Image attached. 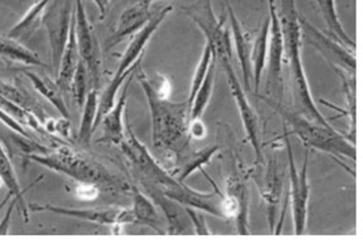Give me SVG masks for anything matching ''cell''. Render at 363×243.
Listing matches in <instances>:
<instances>
[{
	"instance_id": "ba28073f",
	"label": "cell",
	"mask_w": 363,
	"mask_h": 243,
	"mask_svg": "<svg viewBox=\"0 0 363 243\" xmlns=\"http://www.w3.org/2000/svg\"><path fill=\"white\" fill-rule=\"evenodd\" d=\"M222 66L223 73L226 74L228 85H229L230 93L233 95L237 108H238L240 122L246 131L247 140L250 141L254 154H255V165L260 166L264 162L263 155V143H262V129H260V122H259L258 113L254 109V107L250 103L249 97L245 93V87L239 81L238 76L233 69V59H220L218 61Z\"/></svg>"
},
{
	"instance_id": "d4e9b609",
	"label": "cell",
	"mask_w": 363,
	"mask_h": 243,
	"mask_svg": "<svg viewBox=\"0 0 363 243\" xmlns=\"http://www.w3.org/2000/svg\"><path fill=\"white\" fill-rule=\"evenodd\" d=\"M268 33H269V18L263 21L258 36L252 44L251 64H252V85L255 87L254 94L259 93L263 71L267 65Z\"/></svg>"
},
{
	"instance_id": "e575fe53",
	"label": "cell",
	"mask_w": 363,
	"mask_h": 243,
	"mask_svg": "<svg viewBox=\"0 0 363 243\" xmlns=\"http://www.w3.org/2000/svg\"><path fill=\"white\" fill-rule=\"evenodd\" d=\"M99 187L96 184H87V183H78V187L76 188V196L81 200L91 201L99 195Z\"/></svg>"
},
{
	"instance_id": "f35d334b",
	"label": "cell",
	"mask_w": 363,
	"mask_h": 243,
	"mask_svg": "<svg viewBox=\"0 0 363 243\" xmlns=\"http://www.w3.org/2000/svg\"><path fill=\"white\" fill-rule=\"evenodd\" d=\"M99 10V19L102 20L106 16V11L108 8L110 0H93Z\"/></svg>"
},
{
	"instance_id": "2e32d148",
	"label": "cell",
	"mask_w": 363,
	"mask_h": 243,
	"mask_svg": "<svg viewBox=\"0 0 363 243\" xmlns=\"http://www.w3.org/2000/svg\"><path fill=\"white\" fill-rule=\"evenodd\" d=\"M152 3L153 0H139L122 12L111 36L107 40V49L116 47L125 38L138 33L152 19L155 15V12L151 10Z\"/></svg>"
},
{
	"instance_id": "60d3db41",
	"label": "cell",
	"mask_w": 363,
	"mask_h": 243,
	"mask_svg": "<svg viewBox=\"0 0 363 243\" xmlns=\"http://www.w3.org/2000/svg\"><path fill=\"white\" fill-rule=\"evenodd\" d=\"M12 197V195H11L10 192L6 195V197L1 200V203H0V212H1V209L4 208V206H7V203L10 201V198Z\"/></svg>"
},
{
	"instance_id": "4dcf8cb0",
	"label": "cell",
	"mask_w": 363,
	"mask_h": 243,
	"mask_svg": "<svg viewBox=\"0 0 363 243\" xmlns=\"http://www.w3.org/2000/svg\"><path fill=\"white\" fill-rule=\"evenodd\" d=\"M220 146L213 145V146H206L205 149L199 150V151H193L191 157L182 163V167L176 172L174 178L184 183L196 171L202 170V167L209 165L213 158L220 153Z\"/></svg>"
},
{
	"instance_id": "6da1fadb",
	"label": "cell",
	"mask_w": 363,
	"mask_h": 243,
	"mask_svg": "<svg viewBox=\"0 0 363 243\" xmlns=\"http://www.w3.org/2000/svg\"><path fill=\"white\" fill-rule=\"evenodd\" d=\"M136 73L151 113L153 148L159 151L162 165L174 177L194 151L188 131L189 104L186 100L173 103L159 96L140 67Z\"/></svg>"
},
{
	"instance_id": "ab89813d",
	"label": "cell",
	"mask_w": 363,
	"mask_h": 243,
	"mask_svg": "<svg viewBox=\"0 0 363 243\" xmlns=\"http://www.w3.org/2000/svg\"><path fill=\"white\" fill-rule=\"evenodd\" d=\"M21 69H10V67H0V79H3V76L6 74H9V73H16V71H20Z\"/></svg>"
},
{
	"instance_id": "ac0fdd59",
	"label": "cell",
	"mask_w": 363,
	"mask_h": 243,
	"mask_svg": "<svg viewBox=\"0 0 363 243\" xmlns=\"http://www.w3.org/2000/svg\"><path fill=\"white\" fill-rule=\"evenodd\" d=\"M143 192L152 200L153 204L163 211L164 215L168 221V233L182 234L189 229L191 220L185 212V208L177 201L167 196L160 188L152 184H140Z\"/></svg>"
},
{
	"instance_id": "f1b7e54d",
	"label": "cell",
	"mask_w": 363,
	"mask_h": 243,
	"mask_svg": "<svg viewBox=\"0 0 363 243\" xmlns=\"http://www.w3.org/2000/svg\"><path fill=\"white\" fill-rule=\"evenodd\" d=\"M0 57H4L13 62H19L23 65L38 66V67H45V65L40 57L23 44H20L15 40H11L7 36H0Z\"/></svg>"
},
{
	"instance_id": "5bb4252c",
	"label": "cell",
	"mask_w": 363,
	"mask_h": 243,
	"mask_svg": "<svg viewBox=\"0 0 363 243\" xmlns=\"http://www.w3.org/2000/svg\"><path fill=\"white\" fill-rule=\"evenodd\" d=\"M220 204L222 218L234 220L239 234H250L249 189L246 182L237 174L228 179L226 195L220 196Z\"/></svg>"
},
{
	"instance_id": "d6986e66",
	"label": "cell",
	"mask_w": 363,
	"mask_h": 243,
	"mask_svg": "<svg viewBox=\"0 0 363 243\" xmlns=\"http://www.w3.org/2000/svg\"><path fill=\"white\" fill-rule=\"evenodd\" d=\"M228 12H229V21L233 30V37L235 44V50L238 56L240 69L243 73V87L251 91L252 85V64H251V50H252V42L250 40L249 33L242 27L235 12L230 6L229 1H226Z\"/></svg>"
},
{
	"instance_id": "e0dca14e",
	"label": "cell",
	"mask_w": 363,
	"mask_h": 243,
	"mask_svg": "<svg viewBox=\"0 0 363 243\" xmlns=\"http://www.w3.org/2000/svg\"><path fill=\"white\" fill-rule=\"evenodd\" d=\"M140 67V66H139ZM136 75H130L125 81L122 93L119 95L118 100H115L114 105L108 109L102 117L99 125H102V136L98 140L101 143H107L113 146H121L125 137V111L127 105V97H128V90L133 82V78Z\"/></svg>"
},
{
	"instance_id": "7a4b0ae2",
	"label": "cell",
	"mask_w": 363,
	"mask_h": 243,
	"mask_svg": "<svg viewBox=\"0 0 363 243\" xmlns=\"http://www.w3.org/2000/svg\"><path fill=\"white\" fill-rule=\"evenodd\" d=\"M283 40H284V61H287L289 73V90L296 112L323 125H330L323 113L318 111L317 104L311 93L306 79V70L301 58V30L300 18L295 0H281L280 11H277Z\"/></svg>"
},
{
	"instance_id": "4316f807",
	"label": "cell",
	"mask_w": 363,
	"mask_h": 243,
	"mask_svg": "<svg viewBox=\"0 0 363 243\" xmlns=\"http://www.w3.org/2000/svg\"><path fill=\"white\" fill-rule=\"evenodd\" d=\"M0 97L7 99V100H10L11 103L16 104L19 107L28 109L29 112L36 114V117L41 122L43 126L49 119L43 111L38 100L32 95H29L26 90L20 88L19 85L7 83L6 81L0 79Z\"/></svg>"
},
{
	"instance_id": "5b68a950",
	"label": "cell",
	"mask_w": 363,
	"mask_h": 243,
	"mask_svg": "<svg viewBox=\"0 0 363 243\" xmlns=\"http://www.w3.org/2000/svg\"><path fill=\"white\" fill-rule=\"evenodd\" d=\"M172 10V6H167L162 10L155 12L152 19L150 20L138 33H135L134 38L131 40L130 45L125 49L122 59L119 61V65H118V69L115 71L113 79L110 81V83L106 87L102 95H99V107H98L96 129L99 126V122L102 120V117L114 105L116 95L119 93V90L122 88V85H125L128 76L134 74L135 71L139 69V66L143 61L144 49L151 41L155 32L162 25V23Z\"/></svg>"
},
{
	"instance_id": "8992f818",
	"label": "cell",
	"mask_w": 363,
	"mask_h": 243,
	"mask_svg": "<svg viewBox=\"0 0 363 243\" xmlns=\"http://www.w3.org/2000/svg\"><path fill=\"white\" fill-rule=\"evenodd\" d=\"M283 140L287 150L288 171H289V201L292 204V215H294V226L297 235L306 233V223H308V204L311 196V186L308 179L309 171V149H306V159L303 167L297 171L294 150L289 141L288 128H283Z\"/></svg>"
},
{
	"instance_id": "484cf974",
	"label": "cell",
	"mask_w": 363,
	"mask_h": 243,
	"mask_svg": "<svg viewBox=\"0 0 363 243\" xmlns=\"http://www.w3.org/2000/svg\"><path fill=\"white\" fill-rule=\"evenodd\" d=\"M321 12V16L325 21L326 28L329 30V36L335 40L337 42H340L341 45L350 49V50H355V42L353 38L347 35V32L345 30L338 13H337V8H335V0H315Z\"/></svg>"
},
{
	"instance_id": "52a82bcc",
	"label": "cell",
	"mask_w": 363,
	"mask_h": 243,
	"mask_svg": "<svg viewBox=\"0 0 363 243\" xmlns=\"http://www.w3.org/2000/svg\"><path fill=\"white\" fill-rule=\"evenodd\" d=\"M182 10L196 23L206 37V44L211 47L217 62L225 58L233 59L230 32L225 28V21L214 15L211 0H197Z\"/></svg>"
},
{
	"instance_id": "277c9868",
	"label": "cell",
	"mask_w": 363,
	"mask_h": 243,
	"mask_svg": "<svg viewBox=\"0 0 363 243\" xmlns=\"http://www.w3.org/2000/svg\"><path fill=\"white\" fill-rule=\"evenodd\" d=\"M264 103L269 105L275 112L280 114L284 125L289 126L292 131L298 137V140L304 143L308 149H317L330 154L333 157L342 159L357 158L355 143L350 142L341 133L335 131L330 125H323L320 122H313L300 113L289 109L281 102L274 100L268 96H262L257 93Z\"/></svg>"
},
{
	"instance_id": "83f0119b",
	"label": "cell",
	"mask_w": 363,
	"mask_h": 243,
	"mask_svg": "<svg viewBox=\"0 0 363 243\" xmlns=\"http://www.w3.org/2000/svg\"><path fill=\"white\" fill-rule=\"evenodd\" d=\"M99 107V93L98 88H91L86 96L85 104L82 107V117L78 129V142L81 145L89 146L93 133L96 131V116Z\"/></svg>"
},
{
	"instance_id": "9c48e42d",
	"label": "cell",
	"mask_w": 363,
	"mask_h": 243,
	"mask_svg": "<svg viewBox=\"0 0 363 243\" xmlns=\"http://www.w3.org/2000/svg\"><path fill=\"white\" fill-rule=\"evenodd\" d=\"M74 30L78 53L89 70L91 85L99 88L102 75V50L96 30L87 18L84 0H74Z\"/></svg>"
},
{
	"instance_id": "ffe728a7",
	"label": "cell",
	"mask_w": 363,
	"mask_h": 243,
	"mask_svg": "<svg viewBox=\"0 0 363 243\" xmlns=\"http://www.w3.org/2000/svg\"><path fill=\"white\" fill-rule=\"evenodd\" d=\"M50 0H38L33 3L27 13L9 30L7 37L15 40L20 44L24 45V42H28L33 35L38 32L40 27L43 25V18L44 12L48 7Z\"/></svg>"
},
{
	"instance_id": "7402d4cb",
	"label": "cell",
	"mask_w": 363,
	"mask_h": 243,
	"mask_svg": "<svg viewBox=\"0 0 363 243\" xmlns=\"http://www.w3.org/2000/svg\"><path fill=\"white\" fill-rule=\"evenodd\" d=\"M21 73L28 78L30 85L38 94L45 97L52 105H55V108L64 119H69V109L64 97V91L57 85L56 79L53 81L48 75H40L30 70H21Z\"/></svg>"
},
{
	"instance_id": "44dd1931",
	"label": "cell",
	"mask_w": 363,
	"mask_h": 243,
	"mask_svg": "<svg viewBox=\"0 0 363 243\" xmlns=\"http://www.w3.org/2000/svg\"><path fill=\"white\" fill-rule=\"evenodd\" d=\"M130 194L133 200L131 213L134 217V224L145 225L152 227L157 233H165L163 221L157 213V209L152 200L147 196L142 189L134 186L130 187Z\"/></svg>"
},
{
	"instance_id": "7c38bea8",
	"label": "cell",
	"mask_w": 363,
	"mask_h": 243,
	"mask_svg": "<svg viewBox=\"0 0 363 243\" xmlns=\"http://www.w3.org/2000/svg\"><path fill=\"white\" fill-rule=\"evenodd\" d=\"M300 30L301 40L306 41L311 47L325 58L335 70H341L345 74L355 75L357 73V58L354 56L353 50L341 45L335 40L326 36L324 32L315 28L306 19L300 18Z\"/></svg>"
},
{
	"instance_id": "836d02e7",
	"label": "cell",
	"mask_w": 363,
	"mask_h": 243,
	"mask_svg": "<svg viewBox=\"0 0 363 243\" xmlns=\"http://www.w3.org/2000/svg\"><path fill=\"white\" fill-rule=\"evenodd\" d=\"M184 208H185V212H186V215H188L189 220H191V224L193 225L196 234H199V235H211V227L206 224L205 217L201 213V211H197V209L191 208V206H184Z\"/></svg>"
},
{
	"instance_id": "d6a6232c",
	"label": "cell",
	"mask_w": 363,
	"mask_h": 243,
	"mask_svg": "<svg viewBox=\"0 0 363 243\" xmlns=\"http://www.w3.org/2000/svg\"><path fill=\"white\" fill-rule=\"evenodd\" d=\"M211 59H213V52H211V47L206 44L205 49L202 52V56L200 58V62L194 70V74H193V79H191V95L188 97V104H189V108H191V102H193V97L194 95L197 94L199 88H200L205 76L208 74V70L211 67Z\"/></svg>"
},
{
	"instance_id": "d590c367",
	"label": "cell",
	"mask_w": 363,
	"mask_h": 243,
	"mask_svg": "<svg viewBox=\"0 0 363 243\" xmlns=\"http://www.w3.org/2000/svg\"><path fill=\"white\" fill-rule=\"evenodd\" d=\"M188 131H189L191 140H203L206 137V126L201 119L189 120Z\"/></svg>"
},
{
	"instance_id": "74e56055",
	"label": "cell",
	"mask_w": 363,
	"mask_h": 243,
	"mask_svg": "<svg viewBox=\"0 0 363 243\" xmlns=\"http://www.w3.org/2000/svg\"><path fill=\"white\" fill-rule=\"evenodd\" d=\"M15 208H16V200L12 196V203H11V206L7 208L6 215H4V218H3L1 223H0V235L10 234L11 215H12V211H13Z\"/></svg>"
},
{
	"instance_id": "4fadbf2b",
	"label": "cell",
	"mask_w": 363,
	"mask_h": 243,
	"mask_svg": "<svg viewBox=\"0 0 363 243\" xmlns=\"http://www.w3.org/2000/svg\"><path fill=\"white\" fill-rule=\"evenodd\" d=\"M29 212L40 213V212H50L58 215L72 217L81 221H89L96 225L111 226L114 230L121 233L122 226L127 224H134V217L131 209L125 208H107V209H73L65 206H50V204H29Z\"/></svg>"
},
{
	"instance_id": "f546056e",
	"label": "cell",
	"mask_w": 363,
	"mask_h": 243,
	"mask_svg": "<svg viewBox=\"0 0 363 243\" xmlns=\"http://www.w3.org/2000/svg\"><path fill=\"white\" fill-rule=\"evenodd\" d=\"M216 67H217V59L213 54L211 67L208 70V74L205 76L202 85H201L197 94L194 95L193 102L189 108V120H197L201 119L203 112L206 111L211 96H213V88H214V82H216Z\"/></svg>"
},
{
	"instance_id": "9a60e30c",
	"label": "cell",
	"mask_w": 363,
	"mask_h": 243,
	"mask_svg": "<svg viewBox=\"0 0 363 243\" xmlns=\"http://www.w3.org/2000/svg\"><path fill=\"white\" fill-rule=\"evenodd\" d=\"M255 178H257L260 196L264 200L267 206L269 230L271 233H274L275 217H277L279 206L281 201V194L284 189V171L277 159L271 158L268 160L266 170L262 171Z\"/></svg>"
},
{
	"instance_id": "8d00e7d4",
	"label": "cell",
	"mask_w": 363,
	"mask_h": 243,
	"mask_svg": "<svg viewBox=\"0 0 363 243\" xmlns=\"http://www.w3.org/2000/svg\"><path fill=\"white\" fill-rule=\"evenodd\" d=\"M0 122H4L7 126H10L12 131L19 133L20 136H23V137H29L28 133L26 131V129H24L20 124L15 122L13 119H11L10 116H9L7 113L4 112L1 108H0Z\"/></svg>"
},
{
	"instance_id": "1f68e13d",
	"label": "cell",
	"mask_w": 363,
	"mask_h": 243,
	"mask_svg": "<svg viewBox=\"0 0 363 243\" xmlns=\"http://www.w3.org/2000/svg\"><path fill=\"white\" fill-rule=\"evenodd\" d=\"M93 88L91 85V79H90V74L87 70L85 62L79 58L78 65H77L76 73L73 76L72 81V90H73V96L76 100L78 108L82 109L85 100H86L87 94L89 91Z\"/></svg>"
},
{
	"instance_id": "30bf717a",
	"label": "cell",
	"mask_w": 363,
	"mask_h": 243,
	"mask_svg": "<svg viewBox=\"0 0 363 243\" xmlns=\"http://www.w3.org/2000/svg\"><path fill=\"white\" fill-rule=\"evenodd\" d=\"M73 16V0H50L47 10L44 12L43 25L47 29L55 73H57L61 57L67 47Z\"/></svg>"
},
{
	"instance_id": "cb8c5ba5",
	"label": "cell",
	"mask_w": 363,
	"mask_h": 243,
	"mask_svg": "<svg viewBox=\"0 0 363 243\" xmlns=\"http://www.w3.org/2000/svg\"><path fill=\"white\" fill-rule=\"evenodd\" d=\"M79 53L77 47L76 30H74V16L72 28L67 38V47L64 49V54L61 57L57 73H56V82L62 88V91H69L72 88V81L76 73L77 65L79 61Z\"/></svg>"
},
{
	"instance_id": "3957f363",
	"label": "cell",
	"mask_w": 363,
	"mask_h": 243,
	"mask_svg": "<svg viewBox=\"0 0 363 243\" xmlns=\"http://www.w3.org/2000/svg\"><path fill=\"white\" fill-rule=\"evenodd\" d=\"M26 158L73 179L77 183L96 184L99 189L107 188L114 192L130 191L128 183L116 177L104 163L67 145H60L52 150L47 148L41 153H30L26 155Z\"/></svg>"
},
{
	"instance_id": "8fae6325",
	"label": "cell",
	"mask_w": 363,
	"mask_h": 243,
	"mask_svg": "<svg viewBox=\"0 0 363 243\" xmlns=\"http://www.w3.org/2000/svg\"><path fill=\"white\" fill-rule=\"evenodd\" d=\"M268 18H269V33H268V73L266 88L268 95L274 100L280 102L283 95V67H284V40L280 20L277 15L275 0H268ZM269 97V96H268Z\"/></svg>"
},
{
	"instance_id": "603a6c76",
	"label": "cell",
	"mask_w": 363,
	"mask_h": 243,
	"mask_svg": "<svg viewBox=\"0 0 363 243\" xmlns=\"http://www.w3.org/2000/svg\"><path fill=\"white\" fill-rule=\"evenodd\" d=\"M0 180L7 187L9 192L13 196V198L16 200V206L19 209V213L23 217V220L26 223H28L30 212H29L28 206H27L26 198H24L26 191L20 186L13 166L11 163L10 157L6 153L1 142H0Z\"/></svg>"
}]
</instances>
